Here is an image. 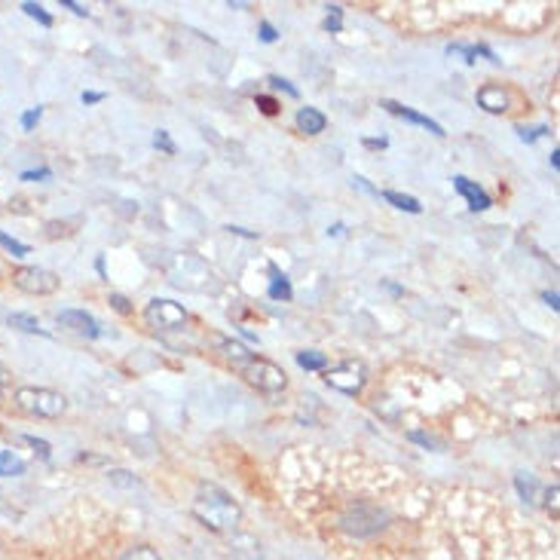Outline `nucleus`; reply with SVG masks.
I'll return each mask as SVG.
<instances>
[{"label": "nucleus", "mask_w": 560, "mask_h": 560, "mask_svg": "<svg viewBox=\"0 0 560 560\" xmlns=\"http://www.w3.org/2000/svg\"><path fill=\"white\" fill-rule=\"evenodd\" d=\"M230 233H236V236H245V239H257V233H251V230H242V227H227Z\"/></svg>", "instance_id": "40"}, {"label": "nucleus", "mask_w": 560, "mask_h": 560, "mask_svg": "<svg viewBox=\"0 0 560 560\" xmlns=\"http://www.w3.org/2000/svg\"><path fill=\"white\" fill-rule=\"evenodd\" d=\"M542 300H545L551 310H560V297H557V291H545V294H542Z\"/></svg>", "instance_id": "37"}, {"label": "nucleus", "mask_w": 560, "mask_h": 560, "mask_svg": "<svg viewBox=\"0 0 560 560\" xmlns=\"http://www.w3.org/2000/svg\"><path fill=\"white\" fill-rule=\"evenodd\" d=\"M407 441H414V444H419V447H441V441L438 438H432V435H426V432H419V428H410L407 432Z\"/></svg>", "instance_id": "23"}, {"label": "nucleus", "mask_w": 560, "mask_h": 560, "mask_svg": "<svg viewBox=\"0 0 560 560\" xmlns=\"http://www.w3.org/2000/svg\"><path fill=\"white\" fill-rule=\"evenodd\" d=\"M61 6H65V10H71L74 15H89V10L80 6V4H74V0H61Z\"/></svg>", "instance_id": "35"}, {"label": "nucleus", "mask_w": 560, "mask_h": 560, "mask_svg": "<svg viewBox=\"0 0 560 560\" xmlns=\"http://www.w3.org/2000/svg\"><path fill=\"white\" fill-rule=\"evenodd\" d=\"M110 481H113V484H126V487H135V484H138V481L129 478V471H122V469L110 471Z\"/></svg>", "instance_id": "34"}, {"label": "nucleus", "mask_w": 560, "mask_h": 560, "mask_svg": "<svg viewBox=\"0 0 560 560\" xmlns=\"http://www.w3.org/2000/svg\"><path fill=\"white\" fill-rule=\"evenodd\" d=\"M0 248H4V251H10V255L13 257H25V255H28V245H25V242H19V239H13V236H6L4 230H0Z\"/></svg>", "instance_id": "20"}, {"label": "nucleus", "mask_w": 560, "mask_h": 560, "mask_svg": "<svg viewBox=\"0 0 560 560\" xmlns=\"http://www.w3.org/2000/svg\"><path fill=\"white\" fill-rule=\"evenodd\" d=\"M19 178L22 181H46V178H52V172L49 169H34V172H22Z\"/></svg>", "instance_id": "33"}, {"label": "nucleus", "mask_w": 560, "mask_h": 560, "mask_svg": "<svg viewBox=\"0 0 560 560\" xmlns=\"http://www.w3.org/2000/svg\"><path fill=\"white\" fill-rule=\"evenodd\" d=\"M453 187H457L459 196H466V203H469L471 212H484V208H490V196L478 187L475 181H469V178H462V174H457V178H453Z\"/></svg>", "instance_id": "11"}, {"label": "nucleus", "mask_w": 560, "mask_h": 560, "mask_svg": "<svg viewBox=\"0 0 560 560\" xmlns=\"http://www.w3.org/2000/svg\"><path fill=\"white\" fill-rule=\"evenodd\" d=\"M389 141L386 138H364V147H371V151H383Z\"/></svg>", "instance_id": "36"}, {"label": "nucleus", "mask_w": 560, "mask_h": 560, "mask_svg": "<svg viewBox=\"0 0 560 560\" xmlns=\"http://www.w3.org/2000/svg\"><path fill=\"white\" fill-rule=\"evenodd\" d=\"M25 459H19L13 450H0V478H15L25 475Z\"/></svg>", "instance_id": "15"}, {"label": "nucleus", "mask_w": 560, "mask_h": 560, "mask_svg": "<svg viewBox=\"0 0 560 560\" xmlns=\"http://www.w3.org/2000/svg\"><path fill=\"white\" fill-rule=\"evenodd\" d=\"M13 285L25 294H34V297H46V294H56L61 279L52 273V269H43V267H19L13 273Z\"/></svg>", "instance_id": "5"}, {"label": "nucleus", "mask_w": 560, "mask_h": 560, "mask_svg": "<svg viewBox=\"0 0 560 560\" xmlns=\"http://www.w3.org/2000/svg\"><path fill=\"white\" fill-rule=\"evenodd\" d=\"M120 560H160V554H156L153 548H147V545H138V548H129Z\"/></svg>", "instance_id": "24"}, {"label": "nucleus", "mask_w": 560, "mask_h": 560, "mask_svg": "<svg viewBox=\"0 0 560 560\" xmlns=\"http://www.w3.org/2000/svg\"><path fill=\"white\" fill-rule=\"evenodd\" d=\"M80 98H83V104H98V101H104V95L101 92H83Z\"/></svg>", "instance_id": "39"}, {"label": "nucleus", "mask_w": 560, "mask_h": 560, "mask_svg": "<svg viewBox=\"0 0 560 560\" xmlns=\"http://www.w3.org/2000/svg\"><path fill=\"white\" fill-rule=\"evenodd\" d=\"M297 364H300L303 371H325V367H328V355L325 352H316V349H303V352H297Z\"/></svg>", "instance_id": "16"}, {"label": "nucleus", "mask_w": 560, "mask_h": 560, "mask_svg": "<svg viewBox=\"0 0 560 560\" xmlns=\"http://www.w3.org/2000/svg\"><path fill=\"white\" fill-rule=\"evenodd\" d=\"M269 86H273V89H285L288 95H291V98H297V95H300V92H297V86H291L288 80H282V77H269Z\"/></svg>", "instance_id": "30"}, {"label": "nucleus", "mask_w": 560, "mask_h": 560, "mask_svg": "<svg viewBox=\"0 0 560 560\" xmlns=\"http://www.w3.org/2000/svg\"><path fill=\"white\" fill-rule=\"evenodd\" d=\"M22 10H25V15H31V19H37V22L43 25V28H49V25H52V15H49L46 10H43L40 4H31V0H28V4H22Z\"/></svg>", "instance_id": "21"}, {"label": "nucleus", "mask_w": 560, "mask_h": 560, "mask_svg": "<svg viewBox=\"0 0 560 560\" xmlns=\"http://www.w3.org/2000/svg\"><path fill=\"white\" fill-rule=\"evenodd\" d=\"M40 117H43V108H28V110H25L22 113V129H25V132H31V129L40 122Z\"/></svg>", "instance_id": "25"}, {"label": "nucleus", "mask_w": 560, "mask_h": 560, "mask_svg": "<svg viewBox=\"0 0 560 560\" xmlns=\"http://www.w3.org/2000/svg\"><path fill=\"white\" fill-rule=\"evenodd\" d=\"M352 181H355L362 190H367V193H371V196H380V190H374V187H371V184H367L364 178H352Z\"/></svg>", "instance_id": "41"}, {"label": "nucleus", "mask_w": 560, "mask_h": 560, "mask_svg": "<svg viewBox=\"0 0 560 560\" xmlns=\"http://www.w3.org/2000/svg\"><path fill=\"white\" fill-rule=\"evenodd\" d=\"M0 276H4V267H0Z\"/></svg>", "instance_id": "45"}, {"label": "nucleus", "mask_w": 560, "mask_h": 560, "mask_svg": "<svg viewBox=\"0 0 560 560\" xmlns=\"http://www.w3.org/2000/svg\"><path fill=\"white\" fill-rule=\"evenodd\" d=\"M343 230H346V227H343V224H334V227H331V230H328V233H331V236H340V233H343Z\"/></svg>", "instance_id": "43"}, {"label": "nucleus", "mask_w": 560, "mask_h": 560, "mask_svg": "<svg viewBox=\"0 0 560 560\" xmlns=\"http://www.w3.org/2000/svg\"><path fill=\"white\" fill-rule=\"evenodd\" d=\"M518 135H521V141H527V144H533L536 138H542V135H548V126H536V129H518Z\"/></svg>", "instance_id": "28"}, {"label": "nucleus", "mask_w": 560, "mask_h": 560, "mask_svg": "<svg viewBox=\"0 0 560 560\" xmlns=\"http://www.w3.org/2000/svg\"><path fill=\"white\" fill-rule=\"evenodd\" d=\"M6 322H10V328H15V331H25V334H40V337H49L46 331L40 328V322L34 319V316H28V312H13V316L6 319Z\"/></svg>", "instance_id": "14"}, {"label": "nucleus", "mask_w": 560, "mask_h": 560, "mask_svg": "<svg viewBox=\"0 0 560 560\" xmlns=\"http://www.w3.org/2000/svg\"><path fill=\"white\" fill-rule=\"evenodd\" d=\"M58 325L68 328V331H74V334H80V337H89V340L101 337L98 322H95L89 312H83V310H61L58 312Z\"/></svg>", "instance_id": "9"}, {"label": "nucleus", "mask_w": 560, "mask_h": 560, "mask_svg": "<svg viewBox=\"0 0 560 560\" xmlns=\"http://www.w3.org/2000/svg\"><path fill=\"white\" fill-rule=\"evenodd\" d=\"M325 383L343 395H358L367 383V371L362 362H343L340 367H325Z\"/></svg>", "instance_id": "6"}, {"label": "nucleus", "mask_w": 560, "mask_h": 560, "mask_svg": "<svg viewBox=\"0 0 560 560\" xmlns=\"http://www.w3.org/2000/svg\"><path fill=\"white\" fill-rule=\"evenodd\" d=\"M380 108L383 110H389L392 117H401V120H407V122H414V126H419V129H428L432 135H447L444 132V126L441 122H435L432 117H426V113H419V110H414V108H405V104H398V101H392V98H386V101H380Z\"/></svg>", "instance_id": "8"}, {"label": "nucleus", "mask_w": 560, "mask_h": 560, "mask_svg": "<svg viewBox=\"0 0 560 560\" xmlns=\"http://www.w3.org/2000/svg\"><path fill=\"white\" fill-rule=\"evenodd\" d=\"M260 40H264V43H276L279 40V31L269 22H260Z\"/></svg>", "instance_id": "32"}, {"label": "nucleus", "mask_w": 560, "mask_h": 560, "mask_svg": "<svg viewBox=\"0 0 560 560\" xmlns=\"http://www.w3.org/2000/svg\"><path fill=\"white\" fill-rule=\"evenodd\" d=\"M144 319H147V325L156 331H178L184 322H187V310L174 300H160V297H156V300L147 303Z\"/></svg>", "instance_id": "7"}, {"label": "nucleus", "mask_w": 560, "mask_h": 560, "mask_svg": "<svg viewBox=\"0 0 560 560\" xmlns=\"http://www.w3.org/2000/svg\"><path fill=\"white\" fill-rule=\"evenodd\" d=\"M269 297H273V300H282V303H288L294 297L291 282H288L285 273H279L276 264H269Z\"/></svg>", "instance_id": "13"}, {"label": "nucleus", "mask_w": 560, "mask_h": 560, "mask_svg": "<svg viewBox=\"0 0 560 560\" xmlns=\"http://www.w3.org/2000/svg\"><path fill=\"white\" fill-rule=\"evenodd\" d=\"M291 502L340 560H554V545L484 496L334 484L300 487Z\"/></svg>", "instance_id": "1"}, {"label": "nucleus", "mask_w": 560, "mask_h": 560, "mask_svg": "<svg viewBox=\"0 0 560 560\" xmlns=\"http://www.w3.org/2000/svg\"><path fill=\"white\" fill-rule=\"evenodd\" d=\"M383 199H386V203H392L395 208H401V212H410V215H419V212H423V205H419L414 196H407V193H395V190H386V193H383Z\"/></svg>", "instance_id": "17"}, {"label": "nucleus", "mask_w": 560, "mask_h": 560, "mask_svg": "<svg viewBox=\"0 0 560 560\" xmlns=\"http://www.w3.org/2000/svg\"><path fill=\"white\" fill-rule=\"evenodd\" d=\"M110 306L120 312V316H132V303H129L122 294H110Z\"/></svg>", "instance_id": "29"}, {"label": "nucleus", "mask_w": 560, "mask_h": 560, "mask_svg": "<svg viewBox=\"0 0 560 560\" xmlns=\"http://www.w3.org/2000/svg\"><path fill=\"white\" fill-rule=\"evenodd\" d=\"M557 493H560V487H557V484L545 493V499H548V502H545V509L551 511V518H554V521H557Z\"/></svg>", "instance_id": "31"}, {"label": "nucleus", "mask_w": 560, "mask_h": 560, "mask_svg": "<svg viewBox=\"0 0 560 560\" xmlns=\"http://www.w3.org/2000/svg\"><path fill=\"white\" fill-rule=\"evenodd\" d=\"M514 487H518V493H521L523 502H533V499H536L539 484H536V478H533V475H514Z\"/></svg>", "instance_id": "18"}, {"label": "nucleus", "mask_w": 560, "mask_h": 560, "mask_svg": "<svg viewBox=\"0 0 560 560\" xmlns=\"http://www.w3.org/2000/svg\"><path fill=\"white\" fill-rule=\"evenodd\" d=\"M6 380H10V374H6V367H4V364H0V386H4V383H6Z\"/></svg>", "instance_id": "44"}, {"label": "nucleus", "mask_w": 560, "mask_h": 560, "mask_svg": "<svg viewBox=\"0 0 560 560\" xmlns=\"http://www.w3.org/2000/svg\"><path fill=\"white\" fill-rule=\"evenodd\" d=\"M221 349H224L227 358H233V362H242V364L251 362V352L242 343H236V340H221Z\"/></svg>", "instance_id": "19"}, {"label": "nucleus", "mask_w": 560, "mask_h": 560, "mask_svg": "<svg viewBox=\"0 0 560 560\" xmlns=\"http://www.w3.org/2000/svg\"><path fill=\"white\" fill-rule=\"evenodd\" d=\"M255 104L267 113V117H276V113H279V101H276V98H269V95H257Z\"/></svg>", "instance_id": "27"}, {"label": "nucleus", "mask_w": 560, "mask_h": 560, "mask_svg": "<svg viewBox=\"0 0 560 560\" xmlns=\"http://www.w3.org/2000/svg\"><path fill=\"white\" fill-rule=\"evenodd\" d=\"M478 108H484L487 113H505L509 110V92L502 89V86H481L478 95H475Z\"/></svg>", "instance_id": "10"}, {"label": "nucleus", "mask_w": 560, "mask_h": 560, "mask_svg": "<svg viewBox=\"0 0 560 560\" xmlns=\"http://www.w3.org/2000/svg\"><path fill=\"white\" fill-rule=\"evenodd\" d=\"M322 28H325V31H331V34H337L340 28H343V25H340V19H334V15H328V19H325V25H322Z\"/></svg>", "instance_id": "38"}, {"label": "nucleus", "mask_w": 560, "mask_h": 560, "mask_svg": "<svg viewBox=\"0 0 560 560\" xmlns=\"http://www.w3.org/2000/svg\"><path fill=\"white\" fill-rule=\"evenodd\" d=\"M153 147H156V151H163V153H169V156H174V151H178V147H174V141H172V135L165 132V129L153 132Z\"/></svg>", "instance_id": "22"}, {"label": "nucleus", "mask_w": 560, "mask_h": 560, "mask_svg": "<svg viewBox=\"0 0 560 560\" xmlns=\"http://www.w3.org/2000/svg\"><path fill=\"white\" fill-rule=\"evenodd\" d=\"M325 126H328V120H325V113H322V110H316V108H300V110H297V129H300V132L319 135V132H325Z\"/></svg>", "instance_id": "12"}, {"label": "nucleus", "mask_w": 560, "mask_h": 560, "mask_svg": "<svg viewBox=\"0 0 560 560\" xmlns=\"http://www.w3.org/2000/svg\"><path fill=\"white\" fill-rule=\"evenodd\" d=\"M22 438H25V444H31V447H34V450H37V453H40V457H43V459H49V457H52V450H49V444H46V441H43V438H37V435H22Z\"/></svg>", "instance_id": "26"}, {"label": "nucleus", "mask_w": 560, "mask_h": 560, "mask_svg": "<svg viewBox=\"0 0 560 560\" xmlns=\"http://www.w3.org/2000/svg\"><path fill=\"white\" fill-rule=\"evenodd\" d=\"M242 377L248 386H255L260 392H269V395H273V392H282L288 386L285 371L279 364L267 362V358H251L248 364H242Z\"/></svg>", "instance_id": "4"}, {"label": "nucleus", "mask_w": 560, "mask_h": 560, "mask_svg": "<svg viewBox=\"0 0 560 560\" xmlns=\"http://www.w3.org/2000/svg\"><path fill=\"white\" fill-rule=\"evenodd\" d=\"M551 169H560V151L551 153Z\"/></svg>", "instance_id": "42"}, {"label": "nucleus", "mask_w": 560, "mask_h": 560, "mask_svg": "<svg viewBox=\"0 0 560 560\" xmlns=\"http://www.w3.org/2000/svg\"><path fill=\"white\" fill-rule=\"evenodd\" d=\"M15 405H19L25 414L31 416H43V419H56L68 410V398L61 392L52 389H40V386H22L15 392Z\"/></svg>", "instance_id": "3"}, {"label": "nucleus", "mask_w": 560, "mask_h": 560, "mask_svg": "<svg viewBox=\"0 0 560 560\" xmlns=\"http://www.w3.org/2000/svg\"><path fill=\"white\" fill-rule=\"evenodd\" d=\"M193 511H196V518L212 530H233L242 514L239 505L230 499V493H224V490L215 484H199Z\"/></svg>", "instance_id": "2"}]
</instances>
